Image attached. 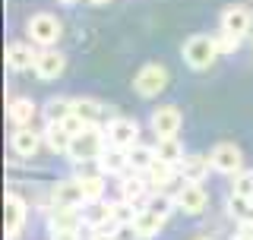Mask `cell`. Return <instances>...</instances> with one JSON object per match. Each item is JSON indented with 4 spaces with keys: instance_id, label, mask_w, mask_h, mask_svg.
Wrapping results in <instances>:
<instances>
[{
    "instance_id": "1",
    "label": "cell",
    "mask_w": 253,
    "mask_h": 240,
    "mask_svg": "<svg viewBox=\"0 0 253 240\" xmlns=\"http://www.w3.org/2000/svg\"><path fill=\"white\" fill-rule=\"evenodd\" d=\"M108 149V136L101 126H85L83 133H76L73 136V142H70V149H67V158L73 164H92V161H98V155Z\"/></svg>"
},
{
    "instance_id": "2",
    "label": "cell",
    "mask_w": 253,
    "mask_h": 240,
    "mask_svg": "<svg viewBox=\"0 0 253 240\" xmlns=\"http://www.w3.org/2000/svg\"><path fill=\"white\" fill-rule=\"evenodd\" d=\"M180 57L190 70H209L218 57V47H215V38L212 35H190L184 47H180Z\"/></svg>"
},
{
    "instance_id": "3",
    "label": "cell",
    "mask_w": 253,
    "mask_h": 240,
    "mask_svg": "<svg viewBox=\"0 0 253 240\" xmlns=\"http://www.w3.org/2000/svg\"><path fill=\"white\" fill-rule=\"evenodd\" d=\"M26 35L35 47H54L63 35V26L54 13H35V16H29V22H26Z\"/></svg>"
},
{
    "instance_id": "4",
    "label": "cell",
    "mask_w": 253,
    "mask_h": 240,
    "mask_svg": "<svg viewBox=\"0 0 253 240\" xmlns=\"http://www.w3.org/2000/svg\"><path fill=\"white\" fill-rule=\"evenodd\" d=\"M168 67H162V63H146V67H139V73L133 76V92L139 95V98H158L165 89H168Z\"/></svg>"
},
{
    "instance_id": "5",
    "label": "cell",
    "mask_w": 253,
    "mask_h": 240,
    "mask_svg": "<svg viewBox=\"0 0 253 240\" xmlns=\"http://www.w3.org/2000/svg\"><path fill=\"white\" fill-rule=\"evenodd\" d=\"M209 161H212V171L225 174V177H234V174L244 171V152L234 142H215L209 152Z\"/></svg>"
},
{
    "instance_id": "6",
    "label": "cell",
    "mask_w": 253,
    "mask_h": 240,
    "mask_svg": "<svg viewBox=\"0 0 253 240\" xmlns=\"http://www.w3.org/2000/svg\"><path fill=\"white\" fill-rule=\"evenodd\" d=\"M117 193H121L124 202L136 205V209H142V205H149V199H152V187H149L146 174H136V171H126L121 183H117Z\"/></svg>"
},
{
    "instance_id": "7",
    "label": "cell",
    "mask_w": 253,
    "mask_h": 240,
    "mask_svg": "<svg viewBox=\"0 0 253 240\" xmlns=\"http://www.w3.org/2000/svg\"><path fill=\"white\" fill-rule=\"evenodd\" d=\"M174 199H177V212L190 215V218L203 215L206 205H209V193H206L203 183H184V180H180V187H177V193H174Z\"/></svg>"
},
{
    "instance_id": "8",
    "label": "cell",
    "mask_w": 253,
    "mask_h": 240,
    "mask_svg": "<svg viewBox=\"0 0 253 240\" xmlns=\"http://www.w3.org/2000/svg\"><path fill=\"white\" fill-rule=\"evenodd\" d=\"M105 136H108V146L133 149L139 142V123L133 117H111L105 126Z\"/></svg>"
},
{
    "instance_id": "9",
    "label": "cell",
    "mask_w": 253,
    "mask_h": 240,
    "mask_svg": "<svg viewBox=\"0 0 253 240\" xmlns=\"http://www.w3.org/2000/svg\"><path fill=\"white\" fill-rule=\"evenodd\" d=\"M51 202L57 209H83L85 205V190L79 177H67V180H57L51 187Z\"/></svg>"
},
{
    "instance_id": "10",
    "label": "cell",
    "mask_w": 253,
    "mask_h": 240,
    "mask_svg": "<svg viewBox=\"0 0 253 240\" xmlns=\"http://www.w3.org/2000/svg\"><path fill=\"white\" fill-rule=\"evenodd\" d=\"M26 218H29L26 199L10 190V193H6V199H3V228H6V237H10V240L19 237V231H22V225H26Z\"/></svg>"
},
{
    "instance_id": "11",
    "label": "cell",
    "mask_w": 253,
    "mask_h": 240,
    "mask_svg": "<svg viewBox=\"0 0 253 240\" xmlns=\"http://www.w3.org/2000/svg\"><path fill=\"white\" fill-rule=\"evenodd\" d=\"M218 29H225V32H231V35L244 38V35H250V29H253V13L244 3H231V6L221 10Z\"/></svg>"
},
{
    "instance_id": "12",
    "label": "cell",
    "mask_w": 253,
    "mask_h": 240,
    "mask_svg": "<svg viewBox=\"0 0 253 240\" xmlns=\"http://www.w3.org/2000/svg\"><path fill=\"white\" fill-rule=\"evenodd\" d=\"M149 126H152V133L162 139V136H177L180 126H184V114H180L174 105H162L152 111V117H149Z\"/></svg>"
},
{
    "instance_id": "13",
    "label": "cell",
    "mask_w": 253,
    "mask_h": 240,
    "mask_svg": "<svg viewBox=\"0 0 253 240\" xmlns=\"http://www.w3.org/2000/svg\"><path fill=\"white\" fill-rule=\"evenodd\" d=\"M42 146H44V136L38 130H32V126H16L10 133V149L16 158H35Z\"/></svg>"
},
{
    "instance_id": "14",
    "label": "cell",
    "mask_w": 253,
    "mask_h": 240,
    "mask_svg": "<svg viewBox=\"0 0 253 240\" xmlns=\"http://www.w3.org/2000/svg\"><path fill=\"white\" fill-rule=\"evenodd\" d=\"M35 76L44 79V82H51V79L63 76V70H67V57L57 51V47H38V60H35Z\"/></svg>"
},
{
    "instance_id": "15",
    "label": "cell",
    "mask_w": 253,
    "mask_h": 240,
    "mask_svg": "<svg viewBox=\"0 0 253 240\" xmlns=\"http://www.w3.org/2000/svg\"><path fill=\"white\" fill-rule=\"evenodd\" d=\"M105 177H124L126 171H130V158H126V149H117V146H108L105 152L98 155V161H95Z\"/></svg>"
},
{
    "instance_id": "16",
    "label": "cell",
    "mask_w": 253,
    "mask_h": 240,
    "mask_svg": "<svg viewBox=\"0 0 253 240\" xmlns=\"http://www.w3.org/2000/svg\"><path fill=\"white\" fill-rule=\"evenodd\" d=\"M38 60V51L32 41H10L6 44V67L13 73H22V70H32Z\"/></svg>"
},
{
    "instance_id": "17",
    "label": "cell",
    "mask_w": 253,
    "mask_h": 240,
    "mask_svg": "<svg viewBox=\"0 0 253 240\" xmlns=\"http://www.w3.org/2000/svg\"><path fill=\"white\" fill-rule=\"evenodd\" d=\"M47 228H51V234H73V231H83V212L79 209H57L54 205V212H47Z\"/></svg>"
},
{
    "instance_id": "18",
    "label": "cell",
    "mask_w": 253,
    "mask_h": 240,
    "mask_svg": "<svg viewBox=\"0 0 253 240\" xmlns=\"http://www.w3.org/2000/svg\"><path fill=\"white\" fill-rule=\"evenodd\" d=\"M165 215H158L155 209H149V205H142V209L136 212V221H133V228H136V237L139 240H152L162 234V228H165Z\"/></svg>"
},
{
    "instance_id": "19",
    "label": "cell",
    "mask_w": 253,
    "mask_h": 240,
    "mask_svg": "<svg viewBox=\"0 0 253 240\" xmlns=\"http://www.w3.org/2000/svg\"><path fill=\"white\" fill-rule=\"evenodd\" d=\"M209 171H212V161L206 155H187L184 161L177 164V174H180L184 183H203L209 177Z\"/></svg>"
},
{
    "instance_id": "20",
    "label": "cell",
    "mask_w": 253,
    "mask_h": 240,
    "mask_svg": "<svg viewBox=\"0 0 253 240\" xmlns=\"http://www.w3.org/2000/svg\"><path fill=\"white\" fill-rule=\"evenodd\" d=\"M79 167V183H83V190H85V202H101L105 199V174L95 167V171H85V164H76Z\"/></svg>"
},
{
    "instance_id": "21",
    "label": "cell",
    "mask_w": 253,
    "mask_h": 240,
    "mask_svg": "<svg viewBox=\"0 0 253 240\" xmlns=\"http://www.w3.org/2000/svg\"><path fill=\"white\" fill-rule=\"evenodd\" d=\"M35 114H38V105L32 98H13L10 105H6V117H10V123L13 126H32V120H35Z\"/></svg>"
},
{
    "instance_id": "22",
    "label": "cell",
    "mask_w": 253,
    "mask_h": 240,
    "mask_svg": "<svg viewBox=\"0 0 253 240\" xmlns=\"http://www.w3.org/2000/svg\"><path fill=\"white\" fill-rule=\"evenodd\" d=\"M70 114H73V98H67V95H54V98H47L44 108H42L44 123H63Z\"/></svg>"
},
{
    "instance_id": "23",
    "label": "cell",
    "mask_w": 253,
    "mask_h": 240,
    "mask_svg": "<svg viewBox=\"0 0 253 240\" xmlns=\"http://www.w3.org/2000/svg\"><path fill=\"white\" fill-rule=\"evenodd\" d=\"M44 146L54 152V155H67V149H70V142H73V136L67 133V126L63 123H44Z\"/></svg>"
},
{
    "instance_id": "24",
    "label": "cell",
    "mask_w": 253,
    "mask_h": 240,
    "mask_svg": "<svg viewBox=\"0 0 253 240\" xmlns=\"http://www.w3.org/2000/svg\"><path fill=\"white\" fill-rule=\"evenodd\" d=\"M126 158H130V171L136 174H146L149 167L158 161V152L155 146H146V142H136L133 149H126Z\"/></svg>"
},
{
    "instance_id": "25",
    "label": "cell",
    "mask_w": 253,
    "mask_h": 240,
    "mask_svg": "<svg viewBox=\"0 0 253 240\" xmlns=\"http://www.w3.org/2000/svg\"><path fill=\"white\" fill-rule=\"evenodd\" d=\"M155 152H158V161H168V164H174V167H177V164L187 158L184 142H180L177 136H162V139L155 142Z\"/></svg>"
},
{
    "instance_id": "26",
    "label": "cell",
    "mask_w": 253,
    "mask_h": 240,
    "mask_svg": "<svg viewBox=\"0 0 253 240\" xmlns=\"http://www.w3.org/2000/svg\"><path fill=\"white\" fill-rule=\"evenodd\" d=\"M73 114L85 120V126H98V120L105 117V105L98 98H73Z\"/></svg>"
},
{
    "instance_id": "27",
    "label": "cell",
    "mask_w": 253,
    "mask_h": 240,
    "mask_svg": "<svg viewBox=\"0 0 253 240\" xmlns=\"http://www.w3.org/2000/svg\"><path fill=\"white\" fill-rule=\"evenodd\" d=\"M174 177H180V174H177V167L168 164V161H155V164L146 171V180H149V187H152V190H165V187H171V180H174Z\"/></svg>"
},
{
    "instance_id": "28",
    "label": "cell",
    "mask_w": 253,
    "mask_h": 240,
    "mask_svg": "<svg viewBox=\"0 0 253 240\" xmlns=\"http://www.w3.org/2000/svg\"><path fill=\"white\" fill-rule=\"evenodd\" d=\"M149 209H155L158 215H165V218H168V215L177 209V199H174L171 193H165V190H152V199H149Z\"/></svg>"
},
{
    "instance_id": "29",
    "label": "cell",
    "mask_w": 253,
    "mask_h": 240,
    "mask_svg": "<svg viewBox=\"0 0 253 240\" xmlns=\"http://www.w3.org/2000/svg\"><path fill=\"white\" fill-rule=\"evenodd\" d=\"M250 205H253V199H244V196H237V193L228 196V215L237 218V221H247L250 218Z\"/></svg>"
},
{
    "instance_id": "30",
    "label": "cell",
    "mask_w": 253,
    "mask_h": 240,
    "mask_svg": "<svg viewBox=\"0 0 253 240\" xmlns=\"http://www.w3.org/2000/svg\"><path fill=\"white\" fill-rule=\"evenodd\" d=\"M231 193L244 196V199H253V171L244 167L241 174H234V183H231Z\"/></svg>"
},
{
    "instance_id": "31",
    "label": "cell",
    "mask_w": 253,
    "mask_h": 240,
    "mask_svg": "<svg viewBox=\"0 0 253 240\" xmlns=\"http://www.w3.org/2000/svg\"><path fill=\"white\" fill-rule=\"evenodd\" d=\"M212 38H215L218 54H234L237 47H241V41H244V38H237V35H231V32H225V29H218Z\"/></svg>"
},
{
    "instance_id": "32",
    "label": "cell",
    "mask_w": 253,
    "mask_h": 240,
    "mask_svg": "<svg viewBox=\"0 0 253 240\" xmlns=\"http://www.w3.org/2000/svg\"><path fill=\"white\" fill-rule=\"evenodd\" d=\"M136 205H130V202H124V199H117L114 202V225H133V221H136Z\"/></svg>"
},
{
    "instance_id": "33",
    "label": "cell",
    "mask_w": 253,
    "mask_h": 240,
    "mask_svg": "<svg viewBox=\"0 0 253 240\" xmlns=\"http://www.w3.org/2000/svg\"><path fill=\"white\" fill-rule=\"evenodd\" d=\"M231 240H253V221H241Z\"/></svg>"
},
{
    "instance_id": "34",
    "label": "cell",
    "mask_w": 253,
    "mask_h": 240,
    "mask_svg": "<svg viewBox=\"0 0 253 240\" xmlns=\"http://www.w3.org/2000/svg\"><path fill=\"white\" fill-rule=\"evenodd\" d=\"M89 240H121V237H117L114 231H92Z\"/></svg>"
},
{
    "instance_id": "35",
    "label": "cell",
    "mask_w": 253,
    "mask_h": 240,
    "mask_svg": "<svg viewBox=\"0 0 253 240\" xmlns=\"http://www.w3.org/2000/svg\"><path fill=\"white\" fill-rule=\"evenodd\" d=\"M51 240H83V237H79V231H73V234H51Z\"/></svg>"
},
{
    "instance_id": "36",
    "label": "cell",
    "mask_w": 253,
    "mask_h": 240,
    "mask_svg": "<svg viewBox=\"0 0 253 240\" xmlns=\"http://www.w3.org/2000/svg\"><path fill=\"white\" fill-rule=\"evenodd\" d=\"M57 3H63V6H73V3H79V0H57Z\"/></svg>"
},
{
    "instance_id": "37",
    "label": "cell",
    "mask_w": 253,
    "mask_h": 240,
    "mask_svg": "<svg viewBox=\"0 0 253 240\" xmlns=\"http://www.w3.org/2000/svg\"><path fill=\"white\" fill-rule=\"evenodd\" d=\"M92 3H111V0H92Z\"/></svg>"
},
{
    "instance_id": "38",
    "label": "cell",
    "mask_w": 253,
    "mask_h": 240,
    "mask_svg": "<svg viewBox=\"0 0 253 240\" xmlns=\"http://www.w3.org/2000/svg\"><path fill=\"white\" fill-rule=\"evenodd\" d=\"M247 221H253V205H250V218H247Z\"/></svg>"
},
{
    "instance_id": "39",
    "label": "cell",
    "mask_w": 253,
    "mask_h": 240,
    "mask_svg": "<svg viewBox=\"0 0 253 240\" xmlns=\"http://www.w3.org/2000/svg\"><path fill=\"white\" fill-rule=\"evenodd\" d=\"M196 240H212V237H196Z\"/></svg>"
}]
</instances>
